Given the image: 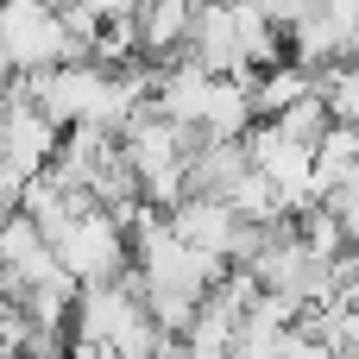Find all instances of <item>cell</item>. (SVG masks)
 <instances>
[{
	"mask_svg": "<svg viewBox=\"0 0 359 359\" xmlns=\"http://www.w3.org/2000/svg\"><path fill=\"white\" fill-rule=\"evenodd\" d=\"M50 259L57 271L76 284V290H95V284H120L126 265H133V246H126V227L101 208H82L57 240H50Z\"/></svg>",
	"mask_w": 359,
	"mask_h": 359,
	"instance_id": "1",
	"label": "cell"
},
{
	"mask_svg": "<svg viewBox=\"0 0 359 359\" xmlns=\"http://www.w3.org/2000/svg\"><path fill=\"white\" fill-rule=\"evenodd\" d=\"M63 63H82V44L63 32V19L50 6H32V0H6L0 6V69L6 76H44Z\"/></svg>",
	"mask_w": 359,
	"mask_h": 359,
	"instance_id": "2",
	"label": "cell"
},
{
	"mask_svg": "<svg viewBox=\"0 0 359 359\" xmlns=\"http://www.w3.org/2000/svg\"><path fill=\"white\" fill-rule=\"evenodd\" d=\"M57 126L32 107V101H0V164L13 170V177H44L50 164H57Z\"/></svg>",
	"mask_w": 359,
	"mask_h": 359,
	"instance_id": "3",
	"label": "cell"
},
{
	"mask_svg": "<svg viewBox=\"0 0 359 359\" xmlns=\"http://www.w3.org/2000/svg\"><path fill=\"white\" fill-rule=\"evenodd\" d=\"M57 278V259H50V240L25 221V215H6L0 221V297H25L32 284Z\"/></svg>",
	"mask_w": 359,
	"mask_h": 359,
	"instance_id": "4",
	"label": "cell"
},
{
	"mask_svg": "<svg viewBox=\"0 0 359 359\" xmlns=\"http://www.w3.org/2000/svg\"><path fill=\"white\" fill-rule=\"evenodd\" d=\"M189 19H196V6H183V0H151V6H133L139 63H145V69H170V63H183Z\"/></svg>",
	"mask_w": 359,
	"mask_h": 359,
	"instance_id": "5",
	"label": "cell"
},
{
	"mask_svg": "<svg viewBox=\"0 0 359 359\" xmlns=\"http://www.w3.org/2000/svg\"><path fill=\"white\" fill-rule=\"evenodd\" d=\"M316 95L328 107V126H353L359 133V63H334L316 76Z\"/></svg>",
	"mask_w": 359,
	"mask_h": 359,
	"instance_id": "6",
	"label": "cell"
},
{
	"mask_svg": "<svg viewBox=\"0 0 359 359\" xmlns=\"http://www.w3.org/2000/svg\"><path fill=\"white\" fill-rule=\"evenodd\" d=\"M271 126H278L284 139H297V145H316V139L328 133V107H322V95L309 88V95H303L297 107H284V114H278Z\"/></svg>",
	"mask_w": 359,
	"mask_h": 359,
	"instance_id": "7",
	"label": "cell"
},
{
	"mask_svg": "<svg viewBox=\"0 0 359 359\" xmlns=\"http://www.w3.org/2000/svg\"><path fill=\"white\" fill-rule=\"evenodd\" d=\"M347 322H353V328H359V290H353V297H347Z\"/></svg>",
	"mask_w": 359,
	"mask_h": 359,
	"instance_id": "8",
	"label": "cell"
}]
</instances>
